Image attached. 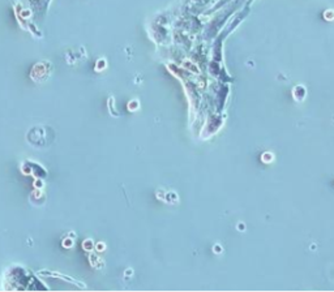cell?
<instances>
[{
  "mask_svg": "<svg viewBox=\"0 0 334 292\" xmlns=\"http://www.w3.org/2000/svg\"><path fill=\"white\" fill-rule=\"evenodd\" d=\"M324 18L326 21H333L334 20V9H326L324 12Z\"/></svg>",
  "mask_w": 334,
  "mask_h": 292,
  "instance_id": "obj_1",
  "label": "cell"
}]
</instances>
